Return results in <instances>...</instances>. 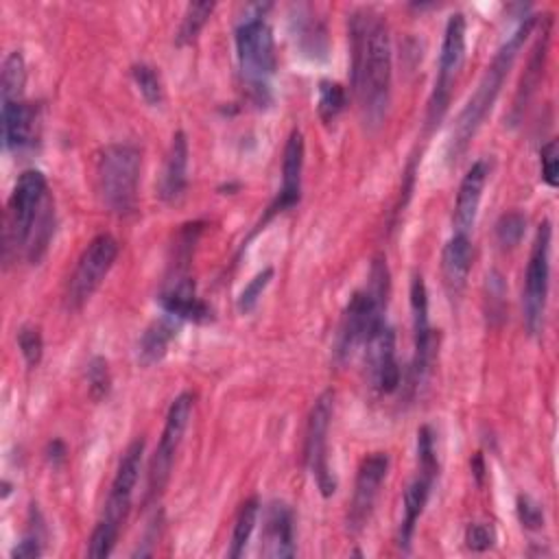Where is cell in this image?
I'll return each instance as SVG.
<instances>
[{
    "instance_id": "4316f807",
    "label": "cell",
    "mask_w": 559,
    "mask_h": 559,
    "mask_svg": "<svg viewBox=\"0 0 559 559\" xmlns=\"http://www.w3.org/2000/svg\"><path fill=\"white\" fill-rule=\"evenodd\" d=\"M214 2H190L183 11L179 31H177V44H190L197 39V35L201 33V28L207 24L212 11H214Z\"/></svg>"
},
{
    "instance_id": "ffe728a7",
    "label": "cell",
    "mask_w": 559,
    "mask_h": 559,
    "mask_svg": "<svg viewBox=\"0 0 559 559\" xmlns=\"http://www.w3.org/2000/svg\"><path fill=\"white\" fill-rule=\"evenodd\" d=\"M188 183V140L183 131H177L170 140L162 179H159V197L166 203H175L183 197Z\"/></svg>"
},
{
    "instance_id": "5b68a950",
    "label": "cell",
    "mask_w": 559,
    "mask_h": 559,
    "mask_svg": "<svg viewBox=\"0 0 559 559\" xmlns=\"http://www.w3.org/2000/svg\"><path fill=\"white\" fill-rule=\"evenodd\" d=\"M52 212V199L41 170H24L7 203V227H4V251H26L31 236L39 223Z\"/></svg>"
},
{
    "instance_id": "277c9868",
    "label": "cell",
    "mask_w": 559,
    "mask_h": 559,
    "mask_svg": "<svg viewBox=\"0 0 559 559\" xmlns=\"http://www.w3.org/2000/svg\"><path fill=\"white\" fill-rule=\"evenodd\" d=\"M142 153L133 144H109L96 162V190L103 205L118 216H127L138 205Z\"/></svg>"
},
{
    "instance_id": "8992f818",
    "label": "cell",
    "mask_w": 559,
    "mask_h": 559,
    "mask_svg": "<svg viewBox=\"0 0 559 559\" xmlns=\"http://www.w3.org/2000/svg\"><path fill=\"white\" fill-rule=\"evenodd\" d=\"M236 55L240 72L249 90L262 98L269 90V79L275 72L277 55L273 31L264 20L262 9L253 15H247L236 26Z\"/></svg>"
},
{
    "instance_id": "52a82bcc",
    "label": "cell",
    "mask_w": 559,
    "mask_h": 559,
    "mask_svg": "<svg viewBox=\"0 0 559 559\" xmlns=\"http://www.w3.org/2000/svg\"><path fill=\"white\" fill-rule=\"evenodd\" d=\"M550 236H552L550 223L542 221L531 247L528 264H526L522 310H524V325L531 334H537L544 323L548 277H550Z\"/></svg>"
},
{
    "instance_id": "3957f363",
    "label": "cell",
    "mask_w": 559,
    "mask_h": 559,
    "mask_svg": "<svg viewBox=\"0 0 559 559\" xmlns=\"http://www.w3.org/2000/svg\"><path fill=\"white\" fill-rule=\"evenodd\" d=\"M386 295H389V271L382 258L373 260L369 273V286L365 290H356L345 306L338 334H336V360L345 362L358 352L371 332L386 321Z\"/></svg>"
},
{
    "instance_id": "5bb4252c",
    "label": "cell",
    "mask_w": 559,
    "mask_h": 559,
    "mask_svg": "<svg viewBox=\"0 0 559 559\" xmlns=\"http://www.w3.org/2000/svg\"><path fill=\"white\" fill-rule=\"evenodd\" d=\"M411 312H413V338H415V352H413V386H419L428 373L435 358V334L430 330L428 321V293L421 275H413L411 280Z\"/></svg>"
},
{
    "instance_id": "1f68e13d",
    "label": "cell",
    "mask_w": 559,
    "mask_h": 559,
    "mask_svg": "<svg viewBox=\"0 0 559 559\" xmlns=\"http://www.w3.org/2000/svg\"><path fill=\"white\" fill-rule=\"evenodd\" d=\"M526 231V216L522 212H507L496 223V236L502 247H515Z\"/></svg>"
},
{
    "instance_id": "83f0119b",
    "label": "cell",
    "mask_w": 559,
    "mask_h": 559,
    "mask_svg": "<svg viewBox=\"0 0 559 559\" xmlns=\"http://www.w3.org/2000/svg\"><path fill=\"white\" fill-rule=\"evenodd\" d=\"M131 76H133L142 98L148 105L157 107L164 100V87H162V81H159V74L155 72V68H151L146 63H135L131 68Z\"/></svg>"
},
{
    "instance_id": "ab89813d",
    "label": "cell",
    "mask_w": 559,
    "mask_h": 559,
    "mask_svg": "<svg viewBox=\"0 0 559 559\" xmlns=\"http://www.w3.org/2000/svg\"><path fill=\"white\" fill-rule=\"evenodd\" d=\"M63 454H66V448H63L61 441H52V443L48 445V459H50L52 463H59V461L63 459Z\"/></svg>"
},
{
    "instance_id": "484cf974",
    "label": "cell",
    "mask_w": 559,
    "mask_h": 559,
    "mask_svg": "<svg viewBox=\"0 0 559 559\" xmlns=\"http://www.w3.org/2000/svg\"><path fill=\"white\" fill-rule=\"evenodd\" d=\"M26 83V66L20 50H13L2 63V81H0V98L2 103L22 100V90Z\"/></svg>"
},
{
    "instance_id": "d590c367",
    "label": "cell",
    "mask_w": 559,
    "mask_h": 559,
    "mask_svg": "<svg viewBox=\"0 0 559 559\" xmlns=\"http://www.w3.org/2000/svg\"><path fill=\"white\" fill-rule=\"evenodd\" d=\"M539 164H542V179L557 188V175H559V144L557 140H548L539 151Z\"/></svg>"
},
{
    "instance_id": "d6a6232c",
    "label": "cell",
    "mask_w": 559,
    "mask_h": 559,
    "mask_svg": "<svg viewBox=\"0 0 559 559\" xmlns=\"http://www.w3.org/2000/svg\"><path fill=\"white\" fill-rule=\"evenodd\" d=\"M17 347L26 360L28 367H35L41 360L44 341L37 325H22L17 332Z\"/></svg>"
},
{
    "instance_id": "603a6c76",
    "label": "cell",
    "mask_w": 559,
    "mask_h": 559,
    "mask_svg": "<svg viewBox=\"0 0 559 559\" xmlns=\"http://www.w3.org/2000/svg\"><path fill=\"white\" fill-rule=\"evenodd\" d=\"M175 334H177V323L170 314L162 317V319H155L142 332V336L138 341V360L146 367L159 362L166 356L168 345L175 338Z\"/></svg>"
},
{
    "instance_id": "e0dca14e",
    "label": "cell",
    "mask_w": 559,
    "mask_h": 559,
    "mask_svg": "<svg viewBox=\"0 0 559 559\" xmlns=\"http://www.w3.org/2000/svg\"><path fill=\"white\" fill-rule=\"evenodd\" d=\"M487 175H489V166L485 159L474 162L469 166V170L463 175L459 192H456V205H454V231L456 234L469 236V231L476 223V216H478Z\"/></svg>"
},
{
    "instance_id": "ba28073f",
    "label": "cell",
    "mask_w": 559,
    "mask_h": 559,
    "mask_svg": "<svg viewBox=\"0 0 559 559\" xmlns=\"http://www.w3.org/2000/svg\"><path fill=\"white\" fill-rule=\"evenodd\" d=\"M465 15L463 13H452L445 22L443 31V41H441V55H439V72L435 81V90L430 96L428 105V122L435 124L443 118L448 103H450V92L454 85V79L463 66L465 59Z\"/></svg>"
},
{
    "instance_id": "44dd1931",
    "label": "cell",
    "mask_w": 559,
    "mask_h": 559,
    "mask_svg": "<svg viewBox=\"0 0 559 559\" xmlns=\"http://www.w3.org/2000/svg\"><path fill=\"white\" fill-rule=\"evenodd\" d=\"M472 269V242L467 234H452L441 253L443 284L452 297H459L467 284Z\"/></svg>"
},
{
    "instance_id": "8d00e7d4",
    "label": "cell",
    "mask_w": 559,
    "mask_h": 559,
    "mask_svg": "<svg viewBox=\"0 0 559 559\" xmlns=\"http://www.w3.org/2000/svg\"><path fill=\"white\" fill-rule=\"evenodd\" d=\"M493 539H496L493 528L489 524H485V522H474L465 531V544H467V548H472L476 552H483V550L491 548Z\"/></svg>"
},
{
    "instance_id": "f1b7e54d",
    "label": "cell",
    "mask_w": 559,
    "mask_h": 559,
    "mask_svg": "<svg viewBox=\"0 0 559 559\" xmlns=\"http://www.w3.org/2000/svg\"><path fill=\"white\" fill-rule=\"evenodd\" d=\"M347 96L341 83L336 81H321L319 83V116L330 122L345 109Z\"/></svg>"
},
{
    "instance_id": "d4e9b609",
    "label": "cell",
    "mask_w": 559,
    "mask_h": 559,
    "mask_svg": "<svg viewBox=\"0 0 559 559\" xmlns=\"http://www.w3.org/2000/svg\"><path fill=\"white\" fill-rule=\"evenodd\" d=\"M258 513H260V502L258 498H249L240 504L236 520H234V531H231V544H229V557H240L249 544V537L255 528L258 522Z\"/></svg>"
},
{
    "instance_id": "ac0fdd59",
    "label": "cell",
    "mask_w": 559,
    "mask_h": 559,
    "mask_svg": "<svg viewBox=\"0 0 559 559\" xmlns=\"http://www.w3.org/2000/svg\"><path fill=\"white\" fill-rule=\"evenodd\" d=\"M262 555L273 559H284L295 555V531L293 511L284 502H271L264 513L262 526Z\"/></svg>"
},
{
    "instance_id": "f546056e",
    "label": "cell",
    "mask_w": 559,
    "mask_h": 559,
    "mask_svg": "<svg viewBox=\"0 0 559 559\" xmlns=\"http://www.w3.org/2000/svg\"><path fill=\"white\" fill-rule=\"evenodd\" d=\"M271 280H273V269H271V266H266V269H262L260 273H255V275L249 280V284L240 290V295H238V299H236L238 312H242V314L251 312V310L258 306V299L262 297V293H264V288L271 284Z\"/></svg>"
},
{
    "instance_id": "d6986e66",
    "label": "cell",
    "mask_w": 559,
    "mask_h": 559,
    "mask_svg": "<svg viewBox=\"0 0 559 559\" xmlns=\"http://www.w3.org/2000/svg\"><path fill=\"white\" fill-rule=\"evenodd\" d=\"M37 138V107L26 100L2 103V140L9 151L22 153Z\"/></svg>"
},
{
    "instance_id": "9a60e30c",
    "label": "cell",
    "mask_w": 559,
    "mask_h": 559,
    "mask_svg": "<svg viewBox=\"0 0 559 559\" xmlns=\"http://www.w3.org/2000/svg\"><path fill=\"white\" fill-rule=\"evenodd\" d=\"M386 472H389V456L384 452H373L362 459L356 474L349 511H347V528L352 533H358L367 524L376 496L380 491V485L386 478Z\"/></svg>"
},
{
    "instance_id": "7c38bea8",
    "label": "cell",
    "mask_w": 559,
    "mask_h": 559,
    "mask_svg": "<svg viewBox=\"0 0 559 559\" xmlns=\"http://www.w3.org/2000/svg\"><path fill=\"white\" fill-rule=\"evenodd\" d=\"M367 378L373 391L393 393L400 386V367L395 358V334L393 328L384 321L380 323L367 343L362 345Z\"/></svg>"
},
{
    "instance_id": "cb8c5ba5",
    "label": "cell",
    "mask_w": 559,
    "mask_h": 559,
    "mask_svg": "<svg viewBox=\"0 0 559 559\" xmlns=\"http://www.w3.org/2000/svg\"><path fill=\"white\" fill-rule=\"evenodd\" d=\"M432 476L419 474L417 478H413L404 491V513H402V524H400V546L408 548L415 524L419 520V515L424 513V507L428 502L430 496V487H432Z\"/></svg>"
},
{
    "instance_id": "30bf717a",
    "label": "cell",
    "mask_w": 559,
    "mask_h": 559,
    "mask_svg": "<svg viewBox=\"0 0 559 559\" xmlns=\"http://www.w3.org/2000/svg\"><path fill=\"white\" fill-rule=\"evenodd\" d=\"M192 404H194V397L192 393L183 391L179 393L168 413H166V421H164V430H162V437H159V443L153 452V459H151V465H148V496H157L166 483H168V476H170V469H173V461H175V452L186 435V428H188V421H190V415H192Z\"/></svg>"
},
{
    "instance_id": "f35d334b",
    "label": "cell",
    "mask_w": 559,
    "mask_h": 559,
    "mask_svg": "<svg viewBox=\"0 0 559 559\" xmlns=\"http://www.w3.org/2000/svg\"><path fill=\"white\" fill-rule=\"evenodd\" d=\"M15 559H31V557H39L41 555V542H39V535L33 531L28 535L22 537V542L13 548L11 552Z\"/></svg>"
},
{
    "instance_id": "7a4b0ae2",
    "label": "cell",
    "mask_w": 559,
    "mask_h": 559,
    "mask_svg": "<svg viewBox=\"0 0 559 559\" xmlns=\"http://www.w3.org/2000/svg\"><path fill=\"white\" fill-rule=\"evenodd\" d=\"M535 15H528L520 22V26L507 37V41L498 48V52L493 55L491 63L487 66V70L483 72L474 94L469 96V100L465 103L463 111L459 114L456 118V124H454V131H452V142H450V148L454 155L463 153L467 142L472 140V135L478 131V127L483 124L485 116L491 111L498 94H500V87L520 52V48L524 46L526 37L531 35L533 26H535Z\"/></svg>"
},
{
    "instance_id": "4dcf8cb0",
    "label": "cell",
    "mask_w": 559,
    "mask_h": 559,
    "mask_svg": "<svg viewBox=\"0 0 559 559\" xmlns=\"http://www.w3.org/2000/svg\"><path fill=\"white\" fill-rule=\"evenodd\" d=\"M118 535H120V526H114L105 520H98V524H96V528L92 531V537H90L87 555L96 557V559L109 557L114 552Z\"/></svg>"
},
{
    "instance_id": "e575fe53",
    "label": "cell",
    "mask_w": 559,
    "mask_h": 559,
    "mask_svg": "<svg viewBox=\"0 0 559 559\" xmlns=\"http://www.w3.org/2000/svg\"><path fill=\"white\" fill-rule=\"evenodd\" d=\"M109 367H107V360L96 356L90 360L87 365V384H90V395L94 400H100L109 393Z\"/></svg>"
},
{
    "instance_id": "9c48e42d",
    "label": "cell",
    "mask_w": 559,
    "mask_h": 559,
    "mask_svg": "<svg viewBox=\"0 0 559 559\" xmlns=\"http://www.w3.org/2000/svg\"><path fill=\"white\" fill-rule=\"evenodd\" d=\"M118 258V240L111 234L94 236L83 249L68 284V306L79 310L107 277Z\"/></svg>"
},
{
    "instance_id": "6da1fadb",
    "label": "cell",
    "mask_w": 559,
    "mask_h": 559,
    "mask_svg": "<svg viewBox=\"0 0 559 559\" xmlns=\"http://www.w3.org/2000/svg\"><path fill=\"white\" fill-rule=\"evenodd\" d=\"M352 90L367 127H378L391 96V37L386 20L373 9H358L349 17Z\"/></svg>"
},
{
    "instance_id": "2e32d148",
    "label": "cell",
    "mask_w": 559,
    "mask_h": 559,
    "mask_svg": "<svg viewBox=\"0 0 559 559\" xmlns=\"http://www.w3.org/2000/svg\"><path fill=\"white\" fill-rule=\"evenodd\" d=\"M301 173H304V135L301 131H290L286 146H284V159H282V188L273 205L269 207V214L264 221H269L273 214L293 207L299 201L301 194Z\"/></svg>"
},
{
    "instance_id": "4fadbf2b",
    "label": "cell",
    "mask_w": 559,
    "mask_h": 559,
    "mask_svg": "<svg viewBox=\"0 0 559 559\" xmlns=\"http://www.w3.org/2000/svg\"><path fill=\"white\" fill-rule=\"evenodd\" d=\"M142 454H144V439L131 441L127 445V450L122 452L100 520L122 528V522L127 520V513H129V507H131L133 489H135L138 478H140Z\"/></svg>"
},
{
    "instance_id": "8fae6325",
    "label": "cell",
    "mask_w": 559,
    "mask_h": 559,
    "mask_svg": "<svg viewBox=\"0 0 559 559\" xmlns=\"http://www.w3.org/2000/svg\"><path fill=\"white\" fill-rule=\"evenodd\" d=\"M332 413H334V393L323 391L310 408L308 426H306V445H304L308 469L312 472L323 496H332L336 491V480L328 463V430H330Z\"/></svg>"
},
{
    "instance_id": "7402d4cb",
    "label": "cell",
    "mask_w": 559,
    "mask_h": 559,
    "mask_svg": "<svg viewBox=\"0 0 559 559\" xmlns=\"http://www.w3.org/2000/svg\"><path fill=\"white\" fill-rule=\"evenodd\" d=\"M159 304L166 314L173 319H188V321H207L210 319V308L197 297L194 284L188 277H179L173 284L164 288L159 295Z\"/></svg>"
},
{
    "instance_id": "74e56055",
    "label": "cell",
    "mask_w": 559,
    "mask_h": 559,
    "mask_svg": "<svg viewBox=\"0 0 559 559\" xmlns=\"http://www.w3.org/2000/svg\"><path fill=\"white\" fill-rule=\"evenodd\" d=\"M518 518L526 528H539L544 524V513L539 504L533 502L528 496L518 498Z\"/></svg>"
},
{
    "instance_id": "836d02e7",
    "label": "cell",
    "mask_w": 559,
    "mask_h": 559,
    "mask_svg": "<svg viewBox=\"0 0 559 559\" xmlns=\"http://www.w3.org/2000/svg\"><path fill=\"white\" fill-rule=\"evenodd\" d=\"M417 461H419V474L435 478L437 454H435V437L428 426H421L417 432Z\"/></svg>"
}]
</instances>
